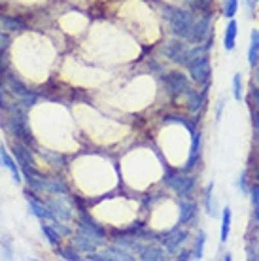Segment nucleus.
<instances>
[{
    "instance_id": "nucleus-1",
    "label": "nucleus",
    "mask_w": 259,
    "mask_h": 261,
    "mask_svg": "<svg viewBox=\"0 0 259 261\" xmlns=\"http://www.w3.org/2000/svg\"><path fill=\"white\" fill-rule=\"evenodd\" d=\"M4 127L8 129L10 135L15 137V140H19L23 144H33L34 138L31 135V129L27 125V108L21 105L8 106V118L4 119Z\"/></svg>"
},
{
    "instance_id": "nucleus-2",
    "label": "nucleus",
    "mask_w": 259,
    "mask_h": 261,
    "mask_svg": "<svg viewBox=\"0 0 259 261\" xmlns=\"http://www.w3.org/2000/svg\"><path fill=\"white\" fill-rule=\"evenodd\" d=\"M163 15H165V19L169 21L174 36H178V38H188L189 33H191V27H193L191 13L186 12V10H180V8L165 6L163 8Z\"/></svg>"
},
{
    "instance_id": "nucleus-3",
    "label": "nucleus",
    "mask_w": 259,
    "mask_h": 261,
    "mask_svg": "<svg viewBox=\"0 0 259 261\" xmlns=\"http://www.w3.org/2000/svg\"><path fill=\"white\" fill-rule=\"evenodd\" d=\"M4 85H6V91L10 93V95H13V97H15V100H17L21 106L31 108V106L36 105L38 97H36L31 89H27V85L23 84V82H19L15 76H6V80H4Z\"/></svg>"
},
{
    "instance_id": "nucleus-4",
    "label": "nucleus",
    "mask_w": 259,
    "mask_h": 261,
    "mask_svg": "<svg viewBox=\"0 0 259 261\" xmlns=\"http://www.w3.org/2000/svg\"><path fill=\"white\" fill-rule=\"evenodd\" d=\"M189 72H191V78L197 82V84H208V80L212 76V68H210V59L208 55H201L197 61H193L191 65L188 66Z\"/></svg>"
},
{
    "instance_id": "nucleus-5",
    "label": "nucleus",
    "mask_w": 259,
    "mask_h": 261,
    "mask_svg": "<svg viewBox=\"0 0 259 261\" xmlns=\"http://www.w3.org/2000/svg\"><path fill=\"white\" fill-rule=\"evenodd\" d=\"M188 51H189V47L186 46V44L178 42V40L167 42L165 47H163V53L167 55V59L174 61V63L184 65V66H186V63H188Z\"/></svg>"
},
{
    "instance_id": "nucleus-6",
    "label": "nucleus",
    "mask_w": 259,
    "mask_h": 261,
    "mask_svg": "<svg viewBox=\"0 0 259 261\" xmlns=\"http://www.w3.org/2000/svg\"><path fill=\"white\" fill-rule=\"evenodd\" d=\"M167 184L182 197H188L195 188V178L193 176H184V174H170L167 178Z\"/></svg>"
},
{
    "instance_id": "nucleus-7",
    "label": "nucleus",
    "mask_w": 259,
    "mask_h": 261,
    "mask_svg": "<svg viewBox=\"0 0 259 261\" xmlns=\"http://www.w3.org/2000/svg\"><path fill=\"white\" fill-rule=\"evenodd\" d=\"M47 208L53 212V216H55V220H57V222H59V220L66 222V220H70V218H72V206L66 202L65 195L53 197L51 201L47 202Z\"/></svg>"
},
{
    "instance_id": "nucleus-8",
    "label": "nucleus",
    "mask_w": 259,
    "mask_h": 261,
    "mask_svg": "<svg viewBox=\"0 0 259 261\" xmlns=\"http://www.w3.org/2000/svg\"><path fill=\"white\" fill-rule=\"evenodd\" d=\"M208 34H210V15H208V13H204L201 19H197L193 23L188 40H189V42H193V44H201Z\"/></svg>"
},
{
    "instance_id": "nucleus-9",
    "label": "nucleus",
    "mask_w": 259,
    "mask_h": 261,
    "mask_svg": "<svg viewBox=\"0 0 259 261\" xmlns=\"http://www.w3.org/2000/svg\"><path fill=\"white\" fill-rule=\"evenodd\" d=\"M165 82H167V85H169L170 93H174V95H182V93L189 91L188 78H186L184 74H180V72H170V74H167Z\"/></svg>"
},
{
    "instance_id": "nucleus-10",
    "label": "nucleus",
    "mask_w": 259,
    "mask_h": 261,
    "mask_svg": "<svg viewBox=\"0 0 259 261\" xmlns=\"http://www.w3.org/2000/svg\"><path fill=\"white\" fill-rule=\"evenodd\" d=\"M0 157H2V165L6 167L10 172H12V178L15 184H21V169L15 165V161H13V157L10 155L6 151V148L4 146H0Z\"/></svg>"
},
{
    "instance_id": "nucleus-11",
    "label": "nucleus",
    "mask_w": 259,
    "mask_h": 261,
    "mask_svg": "<svg viewBox=\"0 0 259 261\" xmlns=\"http://www.w3.org/2000/svg\"><path fill=\"white\" fill-rule=\"evenodd\" d=\"M191 135H193V142H191V151H189L188 163H186V167H184L186 172L195 169V165H197V161H199V151H201V135L195 133V130H191Z\"/></svg>"
},
{
    "instance_id": "nucleus-12",
    "label": "nucleus",
    "mask_w": 259,
    "mask_h": 261,
    "mask_svg": "<svg viewBox=\"0 0 259 261\" xmlns=\"http://www.w3.org/2000/svg\"><path fill=\"white\" fill-rule=\"evenodd\" d=\"M186 239H188V233H186V231H180V229H176V231H172V233H169V235L165 237L163 244H165V248L169 250V252H176L178 246L186 242Z\"/></svg>"
},
{
    "instance_id": "nucleus-13",
    "label": "nucleus",
    "mask_w": 259,
    "mask_h": 261,
    "mask_svg": "<svg viewBox=\"0 0 259 261\" xmlns=\"http://www.w3.org/2000/svg\"><path fill=\"white\" fill-rule=\"evenodd\" d=\"M29 208H31V214H34L40 220H53V222H57L53 212L47 208V204H42V202L34 201V199H29Z\"/></svg>"
},
{
    "instance_id": "nucleus-14",
    "label": "nucleus",
    "mask_w": 259,
    "mask_h": 261,
    "mask_svg": "<svg viewBox=\"0 0 259 261\" xmlns=\"http://www.w3.org/2000/svg\"><path fill=\"white\" fill-rule=\"evenodd\" d=\"M98 239L97 237H93L89 235V233H85V231H82L78 237H76V246H78L80 250H84V252H93V250L97 248V244H98Z\"/></svg>"
},
{
    "instance_id": "nucleus-15",
    "label": "nucleus",
    "mask_w": 259,
    "mask_h": 261,
    "mask_svg": "<svg viewBox=\"0 0 259 261\" xmlns=\"http://www.w3.org/2000/svg\"><path fill=\"white\" fill-rule=\"evenodd\" d=\"M0 29H4V31H25L27 25H25V21L17 19V17L0 13Z\"/></svg>"
},
{
    "instance_id": "nucleus-16",
    "label": "nucleus",
    "mask_w": 259,
    "mask_h": 261,
    "mask_svg": "<svg viewBox=\"0 0 259 261\" xmlns=\"http://www.w3.org/2000/svg\"><path fill=\"white\" fill-rule=\"evenodd\" d=\"M195 212H197V204L191 201H184L180 204V225H188L189 222H193Z\"/></svg>"
},
{
    "instance_id": "nucleus-17",
    "label": "nucleus",
    "mask_w": 259,
    "mask_h": 261,
    "mask_svg": "<svg viewBox=\"0 0 259 261\" xmlns=\"http://www.w3.org/2000/svg\"><path fill=\"white\" fill-rule=\"evenodd\" d=\"M80 225H82V229H84L85 233H89V235L97 237V239H102V237H104V231L98 227V225L93 222V220H91L89 216H85V214L80 216Z\"/></svg>"
},
{
    "instance_id": "nucleus-18",
    "label": "nucleus",
    "mask_w": 259,
    "mask_h": 261,
    "mask_svg": "<svg viewBox=\"0 0 259 261\" xmlns=\"http://www.w3.org/2000/svg\"><path fill=\"white\" fill-rule=\"evenodd\" d=\"M237 33H239V25H237V21H229V25H227V31H225V38H223V46H225L227 51L235 49Z\"/></svg>"
},
{
    "instance_id": "nucleus-19",
    "label": "nucleus",
    "mask_w": 259,
    "mask_h": 261,
    "mask_svg": "<svg viewBox=\"0 0 259 261\" xmlns=\"http://www.w3.org/2000/svg\"><path fill=\"white\" fill-rule=\"evenodd\" d=\"M140 255H142V259H146V261L165 259V252H163L161 248H157V246H144V248H140Z\"/></svg>"
},
{
    "instance_id": "nucleus-20",
    "label": "nucleus",
    "mask_w": 259,
    "mask_h": 261,
    "mask_svg": "<svg viewBox=\"0 0 259 261\" xmlns=\"http://www.w3.org/2000/svg\"><path fill=\"white\" fill-rule=\"evenodd\" d=\"M248 61L250 65L255 66L259 61V31L252 33V44H250V51H248Z\"/></svg>"
},
{
    "instance_id": "nucleus-21",
    "label": "nucleus",
    "mask_w": 259,
    "mask_h": 261,
    "mask_svg": "<svg viewBox=\"0 0 259 261\" xmlns=\"http://www.w3.org/2000/svg\"><path fill=\"white\" fill-rule=\"evenodd\" d=\"M229 231H231V208L227 206V208H223V214H221V242H227Z\"/></svg>"
},
{
    "instance_id": "nucleus-22",
    "label": "nucleus",
    "mask_w": 259,
    "mask_h": 261,
    "mask_svg": "<svg viewBox=\"0 0 259 261\" xmlns=\"http://www.w3.org/2000/svg\"><path fill=\"white\" fill-rule=\"evenodd\" d=\"M189 95V112H199L201 110L202 102H204V93H197V91H188Z\"/></svg>"
},
{
    "instance_id": "nucleus-23",
    "label": "nucleus",
    "mask_w": 259,
    "mask_h": 261,
    "mask_svg": "<svg viewBox=\"0 0 259 261\" xmlns=\"http://www.w3.org/2000/svg\"><path fill=\"white\" fill-rule=\"evenodd\" d=\"M42 233L45 235V239L49 241V244H51V246H57V244H59V233L55 231V227H53V225H42Z\"/></svg>"
},
{
    "instance_id": "nucleus-24",
    "label": "nucleus",
    "mask_w": 259,
    "mask_h": 261,
    "mask_svg": "<svg viewBox=\"0 0 259 261\" xmlns=\"http://www.w3.org/2000/svg\"><path fill=\"white\" fill-rule=\"evenodd\" d=\"M212 191H214V182L208 184L206 191H204V206H206V212L214 216L216 210H214V206H212Z\"/></svg>"
},
{
    "instance_id": "nucleus-25",
    "label": "nucleus",
    "mask_w": 259,
    "mask_h": 261,
    "mask_svg": "<svg viewBox=\"0 0 259 261\" xmlns=\"http://www.w3.org/2000/svg\"><path fill=\"white\" fill-rule=\"evenodd\" d=\"M237 10H239V0H225V6H223V15L233 19L237 15Z\"/></svg>"
},
{
    "instance_id": "nucleus-26",
    "label": "nucleus",
    "mask_w": 259,
    "mask_h": 261,
    "mask_svg": "<svg viewBox=\"0 0 259 261\" xmlns=\"http://www.w3.org/2000/svg\"><path fill=\"white\" fill-rule=\"evenodd\" d=\"M204 242H206V233L201 231V233H199V239H197V246H195V257H197V259H201L202 257V252H204Z\"/></svg>"
},
{
    "instance_id": "nucleus-27",
    "label": "nucleus",
    "mask_w": 259,
    "mask_h": 261,
    "mask_svg": "<svg viewBox=\"0 0 259 261\" xmlns=\"http://www.w3.org/2000/svg\"><path fill=\"white\" fill-rule=\"evenodd\" d=\"M233 95L237 100L242 98V78H240V74H235L233 78Z\"/></svg>"
},
{
    "instance_id": "nucleus-28",
    "label": "nucleus",
    "mask_w": 259,
    "mask_h": 261,
    "mask_svg": "<svg viewBox=\"0 0 259 261\" xmlns=\"http://www.w3.org/2000/svg\"><path fill=\"white\" fill-rule=\"evenodd\" d=\"M10 46H12V38H10V34L4 33V31H0V53H6Z\"/></svg>"
},
{
    "instance_id": "nucleus-29",
    "label": "nucleus",
    "mask_w": 259,
    "mask_h": 261,
    "mask_svg": "<svg viewBox=\"0 0 259 261\" xmlns=\"http://www.w3.org/2000/svg\"><path fill=\"white\" fill-rule=\"evenodd\" d=\"M212 2H214V0H195L193 8H195V10H201V12L208 13V12H210V6H212Z\"/></svg>"
},
{
    "instance_id": "nucleus-30",
    "label": "nucleus",
    "mask_w": 259,
    "mask_h": 261,
    "mask_svg": "<svg viewBox=\"0 0 259 261\" xmlns=\"http://www.w3.org/2000/svg\"><path fill=\"white\" fill-rule=\"evenodd\" d=\"M59 254L63 255L65 259H68V261H78L80 259L78 252H74L72 248H61V250H59Z\"/></svg>"
},
{
    "instance_id": "nucleus-31",
    "label": "nucleus",
    "mask_w": 259,
    "mask_h": 261,
    "mask_svg": "<svg viewBox=\"0 0 259 261\" xmlns=\"http://www.w3.org/2000/svg\"><path fill=\"white\" fill-rule=\"evenodd\" d=\"M8 100H6V85L0 82V110H8Z\"/></svg>"
},
{
    "instance_id": "nucleus-32",
    "label": "nucleus",
    "mask_w": 259,
    "mask_h": 261,
    "mask_svg": "<svg viewBox=\"0 0 259 261\" xmlns=\"http://www.w3.org/2000/svg\"><path fill=\"white\" fill-rule=\"evenodd\" d=\"M8 66H10V59L4 53H0V74H4L8 70Z\"/></svg>"
},
{
    "instance_id": "nucleus-33",
    "label": "nucleus",
    "mask_w": 259,
    "mask_h": 261,
    "mask_svg": "<svg viewBox=\"0 0 259 261\" xmlns=\"http://www.w3.org/2000/svg\"><path fill=\"white\" fill-rule=\"evenodd\" d=\"M250 193H252V201H253V206H257L259 204V184H255L252 190H250Z\"/></svg>"
},
{
    "instance_id": "nucleus-34",
    "label": "nucleus",
    "mask_w": 259,
    "mask_h": 261,
    "mask_svg": "<svg viewBox=\"0 0 259 261\" xmlns=\"http://www.w3.org/2000/svg\"><path fill=\"white\" fill-rule=\"evenodd\" d=\"M239 186H240V190L244 191V193H248V186H246V174H244V172H242V176H240V182H239Z\"/></svg>"
},
{
    "instance_id": "nucleus-35",
    "label": "nucleus",
    "mask_w": 259,
    "mask_h": 261,
    "mask_svg": "<svg viewBox=\"0 0 259 261\" xmlns=\"http://www.w3.org/2000/svg\"><path fill=\"white\" fill-rule=\"evenodd\" d=\"M252 98L255 100V106H257V112H259V87H253L252 89Z\"/></svg>"
},
{
    "instance_id": "nucleus-36",
    "label": "nucleus",
    "mask_w": 259,
    "mask_h": 261,
    "mask_svg": "<svg viewBox=\"0 0 259 261\" xmlns=\"http://www.w3.org/2000/svg\"><path fill=\"white\" fill-rule=\"evenodd\" d=\"M253 125H255V130H257V138H259V112H253Z\"/></svg>"
},
{
    "instance_id": "nucleus-37",
    "label": "nucleus",
    "mask_w": 259,
    "mask_h": 261,
    "mask_svg": "<svg viewBox=\"0 0 259 261\" xmlns=\"http://www.w3.org/2000/svg\"><path fill=\"white\" fill-rule=\"evenodd\" d=\"M178 259H191V254H189L188 250H186V252H180V255H178Z\"/></svg>"
},
{
    "instance_id": "nucleus-38",
    "label": "nucleus",
    "mask_w": 259,
    "mask_h": 261,
    "mask_svg": "<svg viewBox=\"0 0 259 261\" xmlns=\"http://www.w3.org/2000/svg\"><path fill=\"white\" fill-rule=\"evenodd\" d=\"M255 220H257V222H259V204H257V206H255Z\"/></svg>"
},
{
    "instance_id": "nucleus-39",
    "label": "nucleus",
    "mask_w": 259,
    "mask_h": 261,
    "mask_svg": "<svg viewBox=\"0 0 259 261\" xmlns=\"http://www.w3.org/2000/svg\"><path fill=\"white\" fill-rule=\"evenodd\" d=\"M255 174H257V180H259V165H255Z\"/></svg>"
},
{
    "instance_id": "nucleus-40",
    "label": "nucleus",
    "mask_w": 259,
    "mask_h": 261,
    "mask_svg": "<svg viewBox=\"0 0 259 261\" xmlns=\"http://www.w3.org/2000/svg\"><path fill=\"white\" fill-rule=\"evenodd\" d=\"M248 2H250V6H252V0H248Z\"/></svg>"
}]
</instances>
